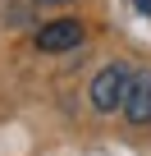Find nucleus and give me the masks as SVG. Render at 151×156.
<instances>
[{
	"mask_svg": "<svg viewBox=\"0 0 151 156\" xmlns=\"http://www.w3.org/2000/svg\"><path fill=\"white\" fill-rule=\"evenodd\" d=\"M128 78H133V69H128V64H105V69L92 78V106H96L101 115H110V110H119V106H124Z\"/></svg>",
	"mask_w": 151,
	"mask_h": 156,
	"instance_id": "1",
	"label": "nucleus"
},
{
	"mask_svg": "<svg viewBox=\"0 0 151 156\" xmlns=\"http://www.w3.org/2000/svg\"><path fill=\"white\" fill-rule=\"evenodd\" d=\"M124 119L128 124H151V69H133V78H128V92H124Z\"/></svg>",
	"mask_w": 151,
	"mask_h": 156,
	"instance_id": "2",
	"label": "nucleus"
},
{
	"mask_svg": "<svg viewBox=\"0 0 151 156\" xmlns=\"http://www.w3.org/2000/svg\"><path fill=\"white\" fill-rule=\"evenodd\" d=\"M83 41V23L78 19H55V23H46V28H37V51H73Z\"/></svg>",
	"mask_w": 151,
	"mask_h": 156,
	"instance_id": "3",
	"label": "nucleus"
},
{
	"mask_svg": "<svg viewBox=\"0 0 151 156\" xmlns=\"http://www.w3.org/2000/svg\"><path fill=\"white\" fill-rule=\"evenodd\" d=\"M133 9L137 14H151V0H133Z\"/></svg>",
	"mask_w": 151,
	"mask_h": 156,
	"instance_id": "4",
	"label": "nucleus"
},
{
	"mask_svg": "<svg viewBox=\"0 0 151 156\" xmlns=\"http://www.w3.org/2000/svg\"><path fill=\"white\" fill-rule=\"evenodd\" d=\"M41 5H69V0H41Z\"/></svg>",
	"mask_w": 151,
	"mask_h": 156,
	"instance_id": "5",
	"label": "nucleus"
}]
</instances>
